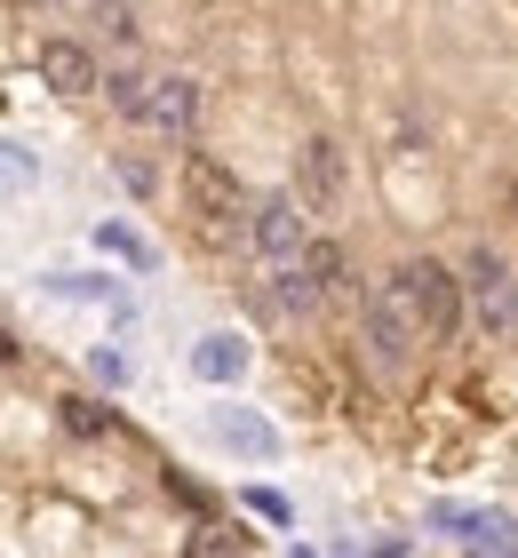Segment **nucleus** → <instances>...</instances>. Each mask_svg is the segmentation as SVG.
<instances>
[{
    "label": "nucleus",
    "mask_w": 518,
    "mask_h": 558,
    "mask_svg": "<svg viewBox=\"0 0 518 558\" xmlns=\"http://www.w3.org/2000/svg\"><path fill=\"white\" fill-rule=\"evenodd\" d=\"M176 192H184V208L207 223V232H255L240 175H231L216 151H184V168H176Z\"/></svg>",
    "instance_id": "obj_1"
},
{
    "label": "nucleus",
    "mask_w": 518,
    "mask_h": 558,
    "mask_svg": "<svg viewBox=\"0 0 518 558\" xmlns=\"http://www.w3.org/2000/svg\"><path fill=\"white\" fill-rule=\"evenodd\" d=\"M391 288H399V303H407V319L423 327V343H447L455 327H462V303H471V295H462V279H455L447 264H431V256H423V264H399Z\"/></svg>",
    "instance_id": "obj_2"
},
{
    "label": "nucleus",
    "mask_w": 518,
    "mask_h": 558,
    "mask_svg": "<svg viewBox=\"0 0 518 558\" xmlns=\"http://www.w3.org/2000/svg\"><path fill=\"white\" fill-rule=\"evenodd\" d=\"M462 295H471V319L495 343H518V271L495 256V247H479V256L462 264Z\"/></svg>",
    "instance_id": "obj_3"
},
{
    "label": "nucleus",
    "mask_w": 518,
    "mask_h": 558,
    "mask_svg": "<svg viewBox=\"0 0 518 558\" xmlns=\"http://www.w3.org/2000/svg\"><path fill=\"white\" fill-rule=\"evenodd\" d=\"M296 199L320 223H335V216L351 208V160H344V144H335V136H311L296 151Z\"/></svg>",
    "instance_id": "obj_4"
},
{
    "label": "nucleus",
    "mask_w": 518,
    "mask_h": 558,
    "mask_svg": "<svg viewBox=\"0 0 518 558\" xmlns=\"http://www.w3.org/2000/svg\"><path fill=\"white\" fill-rule=\"evenodd\" d=\"M303 216H311V208H303L296 192H272V199H255V232H248V240L264 247V264H272V271H288V264H303V256H311V232H303Z\"/></svg>",
    "instance_id": "obj_5"
},
{
    "label": "nucleus",
    "mask_w": 518,
    "mask_h": 558,
    "mask_svg": "<svg viewBox=\"0 0 518 558\" xmlns=\"http://www.w3.org/2000/svg\"><path fill=\"white\" fill-rule=\"evenodd\" d=\"M414 343H423V327L407 319V303H399V288H383V295H368V351H375V367H383V375H407V360H414Z\"/></svg>",
    "instance_id": "obj_6"
},
{
    "label": "nucleus",
    "mask_w": 518,
    "mask_h": 558,
    "mask_svg": "<svg viewBox=\"0 0 518 558\" xmlns=\"http://www.w3.org/2000/svg\"><path fill=\"white\" fill-rule=\"evenodd\" d=\"M40 81L57 88V96H88L96 88V57L81 40H40Z\"/></svg>",
    "instance_id": "obj_7"
},
{
    "label": "nucleus",
    "mask_w": 518,
    "mask_h": 558,
    "mask_svg": "<svg viewBox=\"0 0 518 558\" xmlns=\"http://www.w3.org/2000/svg\"><path fill=\"white\" fill-rule=\"evenodd\" d=\"M144 120H152V129H168V136H192V120H200V88H192V81H152Z\"/></svg>",
    "instance_id": "obj_8"
},
{
    "label": "nucleus",
    "mask_w": 518,
    "mask_h": 558,
    "mask_svg": "<svg viewBox=\"0 0 518 558\" xmlns=\"http://www.w3.org/2000/svg\"><path fill=\"white\" fill-rule=\"evenodd\" d=\"M207 430H216L224 447L255 454V463H264V454H279V430H272V423H255V415H240V408H216V415H207Z\"/></svg>",
    "instance_id": "obj_9"
},
{
    "label": "nucleus",
    "mask_w": 518,
    "mask_h": 558,
    "mask_svg": "<svg viewBox=\"0 0 518 558\" xmlns=\"http://www.w3.org/2000/svg\"><path fill=\"white\" fill-rule=\"evenodd\" d=\"M272 303H279L288 319H311V312L327 303V288L311 279V256H303V264H288V271H272Z\"/></svg>",
    "instance_id": "obj_10"
},
{
    "label": "nucleus",
    "mask_w": 518,
    "mask_h": 558,
    "mask_svg": "<svg viewBox=\"0 0 518 558\" xmlns=\"http://www.w3.org/2000/svg\"><path fill=\"white\" fill-rule=\"evenodd\" d=\"M240 367H248V343H240V336H207V343L192 351V375H200V384H231Z\"/></svg>",
    "instance_id": "obj_11"
},
{
    "label": "nucleus",
    "mask_w": 518,
    "mask_h": 558,
    "mask_svg": "<svg viewBox=\"0 0 518 558\" xmlns=\"http://www.w3.org/2000/svg\"><path fill=\"white\" fill-rule=\"evenodd\" d=\"M311 279H320L327 295H351V264H344V247H335V240H311Z\"/></svg>",
    "instance_id": "obj_12"
},
{
    "label": "nucleus",
    "mask_w": 518,
    "mask_h": 558,
    "mask_svg": "<svg viewBox=\"0 0 518 558\" xmlns=\"http://www.w3.org/2000/svg\"><path fill=\"white\" fill-rule=\"evenodd\" d=\"M57 408H64V430H81V439L112 430V408H96V399H57Z\"/></svg>",
    "instance_id": "obj_13"
},
{
    "label": "nucleus",
    "mask_w": 518,
    "mask_h": 558,
    "mask_svg": "<svg viewBox=\"0 0 518 558\" xmlns=\"http://www.w3.org/2000/svg\"><path fill=\"white\" fill-rule=\"evenodd\" d=\"M96 247H112V256H128V264H144L152 247L136 240V232H120V223H96Z\"/></svg>",
    "instance_id": "obj_14"
},
{
    "label": "nucleus",
    "mask_w": 518,
    "mask_h": 558,
    "mask_svg": "<svg viewBox=\"0 0 518 558\" xmlns=\"http://www.w3.org/2000/svg\"><path fill=\"white\" fill-rule=\"evenodd\" d=\"M248 511H264L272 526H288V495H272V487H248Z\"/></svg>",
    "instance_id": "obj_15"
}]
</instances>
